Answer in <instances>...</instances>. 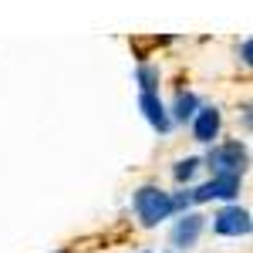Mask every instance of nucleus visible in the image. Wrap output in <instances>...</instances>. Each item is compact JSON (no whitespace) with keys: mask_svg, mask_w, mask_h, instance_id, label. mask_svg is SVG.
I'll list each match as a JSON object with an SVG mask.
<instances>
[{"mask_svg":"<svg viewBox=\"0 0 253 253\" xmlns=\"http://www.w3.org/2000/svg\"><path fill=\"white\" fill-rule=\"evenodd\" d=\"M135 213L145 226H156L166 216L172 213V203H169V193H162L159 186H142L135 193Z\"/></svg>","mask_w":253,"mask_h":253,"instance_id":"nucleus-1","label":"nucleus"},{"mask_svg":"<svg viewBox=\"0 0 253 253\" xmlns=\"http://www.w3.org/2000/svg\"><path fill=\"white\" fill-rule=\"evenodd\" d=\"M210 169H213V175H243V169H247V149L240 145V142H223V145H216L213 152H210Z\"/></svg>","mask_w":253,"mask_h":253,"instance_id":"nucleus-2","label":"nucleus"},{"mask_svg":"<svg viewBox=\"0 0 253 253\" xmlns=\"http://www.w3.org/2000/svg\"><path fill=\"white\" fill-rule=\"evenodd\" d=\"M240 193V179L236 175H213L206 186L199 189H189L193 203H210V199H233Z\"/></svg>","mask_w":253,"mask_h":253,"instance_id":"nucleus-3","label":"nucleus"},{"mask_svg":"<svg viewBox=\"0 0 253 253\" xmlns=\"http://www.w3.org/2000/svg\"><path fill=\"white\" fill-rule=\"evenodd\" d=\"M213 230L219 236H247L250 233V213L240 206H226L213 216Z\"/></svg>","mask_w":253,"mask_h":253,"instance_id":"nucleus-4","label":"nucleus"},{"mask_svg":"<svg viewBox=\"0 0 253 253\" xmlns=\"http://www.w3.org/2000/svg\"><path fill=\"white\" fill-rule=\"evenodd\" d=\"M203 219H206V216L186 213L179 223H175V230H172V247L175 250H189V247H196V240H199V233H203Z\"/></svg>","mask_w":253,"mask_h":253,"instance_id":"nucleus-5","label":"nucleus"},{"mask_svg":"<svg viewBox=\"0 0 253 253\" xmlns=\"http://www.w3.org/2000/svg\"><path fill=\"white\" fill-rule=\"evenodd\" d=\"M193 135L196 142H213L219 135V108L213 105H203L199 112L193 115Z\"/></svg>","mask_w":253,"mask_h":253,"instance_id":"nucleus-6","label":"nucleus"},{"mask_svg":"<svg viewBox=\"0 0 253 253\" xmlns=\"http://www.w3.org/2000/svg\"><path fill=\"white\" fill-rule=\"evenodd\" d=\"M138 108L145 112V118L152 122V128H159L162 135H166V132L172 128V118L166 115V105L159 101L156 91H142V98H138Z\"/></svg>","mask_w":253,"mask_h":253,"instance_id":"nucleus-7","label":"nucleus"},{"mask_svg":"<svg viewBox=\"0 0 253 253\" xmlns=\"http://www.w3.org/2000/svg\"><path fill=\"white\" fill-rule=\"evenodd\" d=\"M196 112H199V101H196L193 91H182V95L175 98V108H172L175 122H189V118H193Z\"/></svg>","mask_w":253,"mask_h":253,"instance_id":"nucleus-8","label":"nucleus"},{"mask_svg":"<svg viewBox=\"0 0 253 253\" xmlns=\"http://www.w3.org/2000/svg\"><path fill=\"white\" fill-rule=\"evenodd\" d=\"M138 84H142V91H156L159 71L152 68V64H142V68H138Z\"/></svg>","mask_w":253,"mask_h":253,"instance_id":"nucleus-9","label":"nucleus"},{"mask_svg":"<svg viewBox=\"0 0 253 253\" xmlns=\"http://www.w3.org/2000/svg\"><path fill=\"white\" fill-rule=\"evenodd\" d=\"M196 169H199V159H179V162H175V179L186 182V179H193Z\"/></svg>","mask_w":253,"mask_h":253,"instance_id":"nucleus-10","label":"nucleus"},{"mask_svg":"<svg viewBox=\"0 0 253 253\" xmlns=\"http://www.w3.org/2000/svg\"><path fill=\"white\" fill-rule=\"evenodd\" d=\"M240 54H243V61L250 64V41H243V47H240Z\"/></svg>","mask_w":253,"mask_h":253,"instance_id":"nucleus-11","label":"nucleus"}]
</instances>
